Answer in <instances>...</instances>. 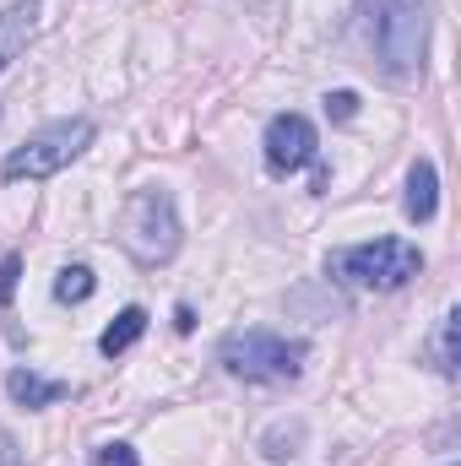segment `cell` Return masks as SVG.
I'll return each mask as SVG.
<instances>
[{
    "mask_svg": "<svg viewBox=\"0 0 461 466\" xmlns=\"http://www.w3.org/2000/svg\"><path fill=\"white\" fill-rule=\"evenodd\" d=\"M364 44L385 66V76H418L429 49V5L424 0H364Z\"/></svg>",
    "mask_w": 461,
    "mask_h": 466,
    "instance_id": "1",
    "label": "cell"
},
{
    "mask_svg": "<svg viewBox=\"0 0 461 466\" xmlns=\"http://www.w3.org/2000/svg\"><path fill=\"white\" fill-rule=\"evenodd\" d=\"M179 238H185L179 207H174V196L163 185H141V190L125 196V207H119V249L136 266H147V271L169 266L179 255Z\"/></svg>",
    "mask_w": 461,
    "mask_h": 466,
    "instance_id": "2",
    "label": "cell"
},
{
    "mask_svg": "<svg viewBox=\"0 0 461 466\" xmlns=\"http://www.w3.org/2000/svg\"><path fill=\"white\" fill-rule=\"evenodd\" d=\"M424 271V249L407 238H369V244H347L326 255V277H337L347 288H407Z\"/></svg>",
    "mask_w": 461,
    "mask_h": 466,
    "instance_id": "3",
    "label": "cell"
},
{
    "mask_svg": "<svg viewBox=\"0 0 461 466\" xmlns=\"http://www.w3.org/2000/svg\"><path fill=\"white\" fill-rule=\"evenodd\" d=\"M93 136H98V125L93 119H55V125H44V130H33L22 147H11L5 152V163H0V179L5 185H33V179H55L66 163H77L87 147H93Z\"/></svg>",
    "mask_w": 461,
    "mask_h": 466,
    "instance_id": "4",
    "label": "cell"
},
{
    "mask_svg": "<svg viewBox=\"0 0 461 466\" xmlns=\"http://www.w3.org/2000/svg\"><path fill=\"white\" fill-rule=\"evenodd\" d=\"M304 352H310L304 342H288V337H277L266 326H250V331H229L223 337L218 363L244 385H282V380L304 374Z\"/></svg>",
    "mask_w": 461,
    "mask_h": 466,
    "instance_id": "5",
    "label": "cell"
},
{
    "mask_svg": "<svg viewBox=\"0 0 461 466\" xmlns=\"http://www.w3.org/2000/svg\"><path fill=\"white\" fill-rule=\"evenodd\" d=\"M261 147H266V168L271 174H299V168L321 163V136H315V125L304 115H277L266 125Z\"/></svg>",
    "mask_w": 461,
    "mask_h": 466,
    "instance_id": "6",
    "label": "cell"
},
{
    "mask_svg": "<svg viewBox=\"0 0 461 466\" xmlns=\"http://www.w3.org/2000/svg\"><path fill=\"white\" fill-rule=\"evenodd\" d=\"M38 16H44V0H11V5L0 11V71H5L27 44H33Z\"/></svg>",
    "mask_w": 461,
    "mask_h": 466,
    "instance_id": "7",
    "label": "cell"
},
{
    "mask_svg": "<svg viewBox=\"0 0 461 466\" xmlns=\"http://www.w3.org/2000/svg\"><path fill=\"white\" fill-rule=\"evenodd\" d=\"M402 212H407V223H435V212H440V168H435V157H418L407 168Z\"/></svg>",
    "mask_w": 461,
    "mask_h": 466,
    "instance_id": "8",
    "label": "cell"
},
{
    "mask_svg": "<svg viewBox=\"0 0 461 466\" xmlns=\"http://www.w3.org/2000/svg\"><path fill=\"white\" fill-rule=\"evenodd\" d=\"M5 396H11L16 407L38 412V407L66 401V396H71V385H66V380H49V374H38V369H11V374H5Z\"/></svg>",
    "mask_w": 461,
    "mask_h": 466,
    "instance_id": "9",
    "label": "cell"
},
{
    "mask_svg": "<svg viewBox=\"0 0 461 466\" xmlns=\"http://www.w3.org/2000/svg\"><path fill=\"white\" fill-rule=\"evenodd\" d=\"M141 337H147V309H141V304H130V309H119L115 320L104 326V337H98V352H104V358H119V352L136 348Z\"/></svg>",
    "mask_w": 461,
    "mask_h": 466,
    "instance_id": "10",
    "label": "cell"
},
{
    "mask_svg": "<svg viewBox=\"0 0 461 466\" xmlns=\"http://www.w3.org/2000/svg\"><path fill=\"white\" fill-rule=\"evenodd\" d=\"M456 337H461V315L456 309H446L440 315V331H435V342H429V358H435V369L440 374H456Z\"/></svg>",
    "mask_w": 461,
    "mask_h": 466,
    "instance_id": "11",
    "label": "cell"
},
{
    "mask_svg": "<svg viewBox=\"0 0 461 466\" xmlns=\"http://www.w3.org/2000/svg\"><path fill=\"white\" fill-rule=\"evenodd\" d=\"M93 293H98L93 266H60V277H55V299L60 304H87Z\"/></svg>",
    "mask_w": 461,
    "mask_h": 466,
    "instance_id": "12",
    "label": "cell"
},
{
    "mask_svg": "<svg viewBox=\"0 0 461 466\" xmlns=\"http://www.w3.org/2000/svg\"><path fill=\"white\" fill-rule=\"evenodd\" d=\"M299 445H304V423H277V429L261 440V451H266L271 461H293V456H299Z\"/></svg>",
    "mask_w": 461,
    "mask_h": 466,
    "instance_id": "13",
    "label": "cell"
},
{
    "mask_svg": "<svg viewBox=\"0 0 461 466\" xmlns=\"http://www.w3.org/2000/svg\"><path fill=\"white\" fill-rule=\"evenodd\" d=\"M93 466H141V456H136L125 440H115V445H98V451H93Z\"/></svg>",
    "mask_w": 461,
    "mask_h": 466,
    "instance_id": "14",
    "label": "cell"
},
{
    "mask_svg": "<svg viewBox=\"0 0 461 466\" xmlns=\"http://www.w3.org/2000/svg\"><path fill=\"white\" fill-rule=\"evenodd\" d=\"M16 277H22V255L11 249V255H0V304L16 299Z\"/></svg>",
    "mask_w": 461,
    "mask_h": 466,
    "instance_id": "15",
    "label": "cell"
},
{
    "mask_svg": "<svg viewBox=\"0 0 461 466\" xmlns=\"http://www.w3.org/2000/svg\"><path fill=\"white\" fill-rule=\"evenodd\" d=\"M326 115L337 119V125H347V119L358 115V93H347V87H337V93H326Z\"/></svg>",
    "mask_w": 461,
    "mask_h": 466,
    "instance_id": "16",
    "label": "cell"
},
{
    "mask_svg": "<svg viewBox=\"0 0 461 466\" xmlns=\"http://www.w3.org/2000/svg\"><path fill=\"white\" fill-rule=\"evenodd\" d=\"M0 466H22V445H16L5 429H0Z\"/></svg>",
    "mask_w": 461,
    "mask_h": 466,
    "instance_id": "17",
    "label": "cell"
},
{
    "mask_svg": "<svg viewBox=\"0 0 461 466\" xmlns=\"http://www.w3.org/2000/svg\"><path fill=\"white\" fill-rule=\"evenodd\" d=\"M174 326H179V331H196V309H190V304H179V309H174Z\"/></svg>",
    "mask_w": 461,
    "mask_h": 466,
    "instance_id": "18",
    "label": "cell"
}]
</instances>
